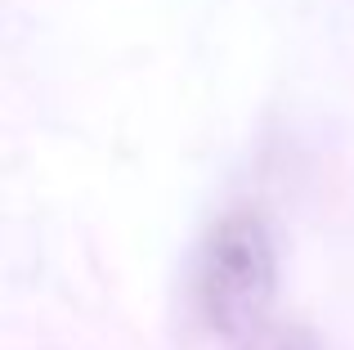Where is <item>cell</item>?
Returning <instances> with one entry per match:
<instances>
[{
  "instance_id": "7a4b0ae2",
  "label": "cell",
  "mask_w": 354,
  "mask_h": 350,
  "mask_svg": "<svg viewBox=\"0 0 354 350\" xmlns=\"http://www.w3.org/2000/svg\"><path fill=\"white\" fill-rule=\"evenodd\" d=\"M256 350H319V342H314L305 328H287V333H274V337H265Z\"/></svg>"
},
{
  "instance_id": "6da1fadb",
  "label": "cell",
  "mask_w": 354,
  "mask_h": 350,
  "mask_svg": "<svg viewBox=\"0 0 354 350\" xmlns=\"http://www.w3.org/2000/svg\"><path fill=\"white\" fill-rule=\"evenodd\" d=\"M278 292V243L260 211H229L207 229L193 265V306L225 342L260 333Z\"/></svg>"
}]
</instances>
